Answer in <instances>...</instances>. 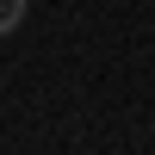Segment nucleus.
I'll use <instances>...</instances> for the list:
<instances>
[{"label": "nucleus", "instance_id": "obj_1", "mask_svg": "<svg viewBox=\"0 0 155 155\" xmlns=\"http://www.w3.org/2000/svg\"><path fill=\"white\" fill-rule=\"evenodd\" d=\"M25 25V0H0V37Z\"/></svg>", "mask_w": 155, "mask_h": 155}]
</instances>
